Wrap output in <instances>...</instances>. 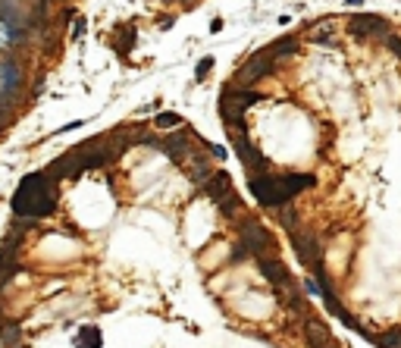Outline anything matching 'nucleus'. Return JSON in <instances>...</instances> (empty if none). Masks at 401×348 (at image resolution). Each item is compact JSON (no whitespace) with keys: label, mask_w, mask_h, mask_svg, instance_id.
I'll use <instances>...</instances> for the list:
<instances>
[{"label":"nucleus","mask_w":401,"mask_h":348,"mask_svg":"<svg viewBox=\"0 0 401 348\" xmlns=\"http://www.w3.org/2000/svg\"><path fill=\"white\" fill-rule=\"evenodd\" d=\"M248 192L254 195V201H257L260 207H270V210H279L285 204H291V198L279 188V179L276 176H251L248 179Z\"/></svg>","instance_id":"39448f33"},{"label":"nucleus","mask_w":401,"mask_h":348,"mask_svg":"<svg viewBox=\"0 0 401 348\" xmlns=\"http://www.w3.org/2000/svg\"><path fill=\"white\" fill-rule=\"evenodd\" d=\"M298 38H295V35H282V38H276V41H270L266 47H260L263 53H266V57L270 60H276V63H285V60H291V57H295V53H298Z\"/></svg>","instance_id":"ddd939ff"},{"label":"nucleus","mask_w":401,"mask_h":348,"mask_svg":"<svg viewBox=\"0 0 401 348\" xmlns=\"http://www.w3.org/2000/svg\"><path fill=\"white\" fill-rule=\"evenodd\" d=\"M373 342H376V348H401V326H392L386 333L373 336Z\"/></svg>","instance_id":"5701e85b"},{"label":"nucleus","mask_w":401,"mask_h":348,"mask_svg":"<svg viewBox=\"0 0 401 348\" xmlns=\"http://www.w3.org/2000/svg\"><path fill=\"white\" fill-rule=\"evenodd\" d=\"M4 35H7V41L13 47H22L28 38H31V28L28 25H4Z\"/></svg>","instance_id":"4be33fe9"},{"label":"nucleus","mask_w":401,"mask_h":348,"mask_svg":"<svg viewBox=\"0 0 401 348\" xmlns=\"http://www.w3.org/2000/svg\"><path fill=\"white\" fill-rule=\"evenodd\" d=\"M151 125H154L157 132H173V129H179V125H182V116L173 113V110H160V113L151 119Z\"/></svg>","instance_id":"aec40b11"},{"label":"nucleus","mask_w":401,"mask_h":348,"mask_svg":"<svg viewBox=\"0 0 401 348\" xmlns=\"http://www.w3.org/2000/svg\"><path fill=\"white\" fill-rule=\"evenodd\" d=\"M276 179H279V188H282L291 201H295L301 192H307V188L314 185V176H307V173H282V176H276Z\"/></svg>","instance_id":"2eb2a0df"},{"label":"nucleus","mask_w":401,"mask_h":348,"mask_svg":"<svg viewBox=\"0 0 401 348\" xmlns=\"http://www.w3.org/2000/svg\"><path fill=\"white\" fill-rule=\"evenodd\" d=\"M248 258H251V254H248V248H245L242 242H239V245H235V248L229 251V264H245Z\"/></svg>","instance_id":"bb28decb"},{"label":"nucleus","mask_w":401,"mask_h":348,"mask_svg":"<svg viewBox=\"0 0 401 348\" xmlns=\"http://www.w3.org/2000/svg\"><path fill=\"white\" fill-rule=\"evenodd\" d=\"M44 173H47V179L57 185V182H63V179H79L82 176V167H79V157L72 154V151H63L60 157H53L47 167H44Z\"/></svg>","instance_id":"9d476101"},{"label":"nucleus","mask_w":401,"mask_h":348,"mask_svg":"<svg viewBox=\"0 0 401 348\" xmlns=\"http://www.w3.org/2000/svg\"><path fill=\"white\" fill-rule=\"evenodd\" d=\"M0 345L4 348H19L22 345V323L19 320H10L0 314Z\"/></svg>","instance_id":"f3484780"},{"label":"nucleus","mask_w":401,"mask_h":348,"mask_svg":"<svg viewBox=\"0 0 401 348\" xmlns=\"http://www.w3.org/2000/svg\"><path fill=\"white\" fill-rule=\"evenodd\" d=\"M0 88L19 91L25 88V57L19 50H4L0 53Z\"/></svg>","instance_id":"423d86ee"},{"label":"nucleus","mask_w":401,"mask_h":348,"mask_svg":"<svg viewBox=\"0 0 401 348\" xmlns=\"http://www.w3.org/2000/svg\"><path fill=\"white\" fill-rule=\"evenodd\" d=\"M232 148H235V154H239V160L245 163V170H248V176H266V170H270V157L254 144L251 138H242V141H232Z\"/></svg>","instance_id":"1a4fd4ad"},{"label":"nucleus","mask_w":401,"mask_h":348,"mask_svg":"<svg viewBox=\"0 0 401 348\" xmlns=\"http://www.w3.org/2000/svg\"><path fill=\"white\" fill-rule=\"evenodd\" d=\"M223 25H226V22H223V19H220V16H216V19H213V22H210V31H223Z\"/></svg>","instance_id":"7c9ffc66"},{"label":"nucleus","mask_w":401,"mask_h":348,"mask_svg":"<svg viewBox=\"0 0 401 348\" xmlns=\"http://www.w3.org/2000/svg\"><path fill=\"white\" fill-rule=\"evenodd\" d=\"M304 342L311 348H329L336 339L329 333V326L323 320H314V317H304Z\"/></svg>","instance_id":"f8f14e48"},{"label":"nucleus","mask_w":401,"mask_h":348,"mask_svg":"<svg viewBox=\"0 0 401 348\" xmlns=\"http://www.w3.org/2000/svg\"><path fill=\"white\" fill-rule=\"evenodd\" d=\"M19 348H25V345H19Z\"/></svg>","instance_id":"473e14b6"},{"label":"nucleus","mask_w":401,"mask_h":348,"mask_svg":"<svg viewBox=\"0 0 401 348\" xmlns=\"http://www.w3.org/2000/svg\"><path fill=\"white\" fill-rule=\"evenodd\" d=\"M76 345H79V348H101V345H104V333H101L97 326H79Z\"/></svg>","instance_id":"a211bd4d"},{"label":"nucleus","mask_w":401,"mask_h":348,"mask_svg":"<svg viewBox=\"0 0 401 348\" xmlns=\"http://www.w3.org/2000/svg\"><path fill=\"white\" fill-rule=\"evenodd\" d=\"M276 216H279V226H282L285 232H295V229H301V213H298V207H295V204H285V207H279V210H276Z\"/></svg>","instance_id":"6ab92c4d"},{"label":"nucleus","mask_w":401,"mask_h":348,"mask_svg":"<svg viewBox=\"0 0 401 348\" xmlns=\"http://www.w3.org/2000/svg\"><path fill=\"white\" fill-rule=\"evenodd\" d=\"M201 188H204V195L213 201V204H220V201H223L226 195H232V192H235V188H232V176H229L226 170H216V173H213V176H210Z\"/></svg>","instance_id":"4468645a"},{"label":"nucleus","mask_w":401,"mask_h":348,"mask_svg":"<svg viewBox=\"0 0 401 348\" xmlns=\"http://www.w3.org/2000/svg\"><path fill=\"white\" fill-rule=\"evenodd\" d=\"M10 207H13V216L19 219H44L57 210V185L47 179L44 170L28 173L22 176L19 188L13 192Z\"/></svg>","instance_id":"f257e3e1"},{"label":"nucleus","mask_w":401,"mask_h":348,"mask_svg":"<svg viewBox=\"0 0 401 348\" xmlns=\"http://www.w3.org/2000/svg\"><path fill=\"white\" fill-rule=\"evenodd\" d=\"M207 154L216 157V160H226V157H229V151L223 148V144H207Z\"/></svg>","instance_id":"cd10ccee"},{"label":"nucleus","mask_w":401,"mask_h":348,"mask_svg":"<svg viewBox=\"0 0 401 348\" xmlns=\"http://www.w3.org/2000/svg\"><path fill=\"white\" fill-rule=\"evenodd\" d=\"M216 210H220V216H223V219H232V216H239V213L245 210V204H242V198L232 192V195H226V198L220 201V204H216Z\"/></svg>","instance_id":"412c9836"},{"label":"nucleus","mask_w":401,"mask_h":348,"mask_svg":"<svg viewBox=\"0 0 401 348\" xmlns=\"http://www.w3.org/2000/svg\"><path fill=\"white\" fill-rule=\"evenodd\" d=\"M348 31L354 35L357 41H370V38H386L392 31V25L376 13H357V16H348Z\"/></svg>","instance_id":"0eeeda50"},{"label":"nucleus","mask_w":401,"mask_h":348,"mask_svg":"<svg viewBox=\"0 0 401 348\" xmlns=\"http://www.w3.org/2000/svg\"><path fill=\"white\" fill-rule=\"evenodd\" d=\"M185 167V173H188V179L191 182H197V185H204V182L213 176V157L207 154V151H197L191 160H185L182 163Z\"/></svg>","instance_id":"9b49d317"},{"label":"nucleus","mask_w":401,"mask_h":348,"mask_svg":"<svg viewBox=\"0 0 401 348\" xmlns=\"http://www.w3.org/2000/svg\"><path fill=\"white\" fill-rule=\"evenodd\" d=\"M345 4H348V7H360V4H363V0H345Z\"/></svg>","instance_id":"2f4dec72"},{"label":"nucleus","mask_w":401,"mask_h":348,"mask_svg":"<svg viewBox=\"0 0 401 348\" xmlns=\"http://www.w3.org/2000/svg\"><path fill=\"white\" fill-rule=\"evenodd\" d=\"M257 270L263 273V279L273 286L282 295V292H291V289H298V279L288 273V267H285V261L282 258H260L257 261Z\"/></svg>","instance_id":"6e6552de"},{"label":"nucleus","mask_w":401,"mask_h":348,"mask_svg":"<svg viewBox=\"0 0 401 348\" xmlns=\"http://www.w3.org/2000/svg\"><path fill=\"white\" fill-rule=\"evenodd\" d=\"M210 69H213V57H201L197 66H194V79H197V82H204Z\"/></svg>","instance_id":"a878e982"},{"label":"nucleus","mask_w":401,"mask_h":348,"mask_svg":"<svg viewBox=\"0 0 401 348\" xmlns=\"http://www.w3.org/2000/svg\"><path fill=\"white\" fill-rule=\"evenodd\" d=\"M288 242H291V248H295V254H298V261L304 264V270L311 273H320V270H326V248H323V242H320V235L314 232V229H295V232H288Z\"/></svg>","instance_id":"f03ea898"},{"label":"nucleus","mask_w":401,"mask_h":348,"mask_svg":"<svg viewBox=\"0 0 401 348\" xmlns=\"http://www.w3.org/2000/svg\"><path fill=\"white\" fill-rule=\"evenodd\" d=\"M282 63L276 60H270L263 50H254L251 57L235 69V76H232V85H239V88H254L260 79H270V76H276Z\"/></svg>","instance_id":"20e7f679"},{"label":"nucleus","mask_w":401,"mask_h":348,"mask_svg":"<svg viewBox=\"0 0 401 348\" xmlns=\"http://www.w3.org/2000/svg\"><path fill=\"white\" fill-rule=\"evenodd\" d=\"M379 44L386 47V50L392 53V57H398V60H401V35H398V31H389L386 38H379Z\"/></svg>","instance_id":"b1692460"},{"label":"nucleus","mask_w":401,"mask_h":348,"mask_svg":"<svg viewBox=\"0 0 401 348\" xmlns=\"http://www.w3.org/2000/svg\"><path fill=\"white\" fill-rule=\"evenodd\" d=\"M135 38H138V31L135 25H116L113 28V50L119 53V60H129V50L135 47Z\"/></svg>","instance_id":"dca6fc26"},{"label":"nucleus","mask_w":401,"mask_h":348,"mask_svg":"<svg viewBox=\"0 0 401 348\" xmlns=\"http://www.w3.org/2000/svg\"><path fill=\"white\" fill-rule=\"evenodd\" d=\"M314 44H336V31H332L329 25L314 28Z\"/></svg>","instance_id":"393cba45"},{"label":"nucleus","mask_w":401,"mask_h":348,"mask_svg":"<svg viewBox=\"0 0 401 348\" xmlns=\"http://www.w3.org/2000/svg\"><path fill=\"white\" fill-rule=\"evenodd\" d=\"M82 31H85V19H82V16H76V25H72V38H82Z\"/></svg>","instance_id":"c85d7f7f"},{"label":"nucleus","mask_w":401,"mask_h":348,"mask_svg":"<svg viewBox=\"0 0 401 348\" xmlns=\"http://www.w3.org/2000/svg\"><path fill=\"white\" fill-rule=\"evenodd\" d=\"M50 4H53V0H50Z\"/></svg>","instance_id":"72a5a7b5"},{"label":"nucleus","mask_w":401,"mask_h":348,"mask_svg":"<svg viewBox=\"0 0 401 348\" xmlns=\"http://www.w3.org/2000/svg\"><path fill=\"white\" fill-rule=\"evenodd\" d=\"M239 242L248 248V254H251L254 261H260V258H279L276 239H273L270 229L263 223H257V219H245V223L239 226Z\"/></svg>","instance_id":"7ed1b4c3"},{"label":"nucleus","mask_w":401,"mask_h":348,"mask_svg":"<svg viewBox=\"0 0 401 348\" xmlns=\"http://www.w3.org/2000/svg\"><path fill=\"white\" fill-rule=\"evenodd\" d=\"M173 22H176V19H173V16H163V19H160V28H163V31H166V28H173Z\"/></svg>","instance_id":"c756f323"}]
</instances>
